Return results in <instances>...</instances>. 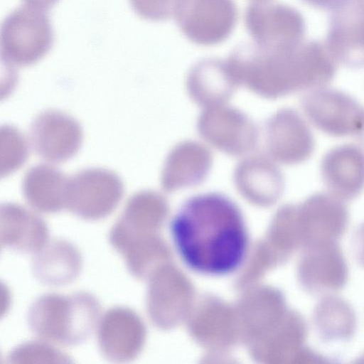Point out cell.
<instances>
[{
    "instance_id": "6da1fadb",
    "label": "cell",
    "mask_w": 364,
    "mask_h": 364,
    "mask_svg": "<svg viewBox=\"0 0 364 364\" xmlns=\"http://www.w3.org/2000/svg\"><path fill=\"white\" fill-rule=\"evenodd\" d=\"M171 233L183 262L198 273H231L246 256L248 239L242 213L233 202L218 193L188 200L173 218Z\"/></svg>"
},
{
    "instance_id": "7a4b0ae2",
    "label": "cell",
    "mask_w": 364,
    "mask_h": 364,
    "mask_svg": "<svg viewBox=\"0 0 364 364\" xmlns=\"http://www.w3.org/2000/svg\"><path fill=\"white\" fill-rule=\"evenodd\" d=\"M228 62L236 81L276 97L325 87L337 68L325 44L316 41L282 51L242 44L235 48Z\"/></svg>"
},
{
    "instance_id": "3957f363",
    "label": "cell",
    "mask_w": 364,
    "mask_h": 364,
    "mask_svg": "<svg viewBox=\"0 0 364 364\" xmlns=\"http://www.w3.org/2000/svg\"><path fill=\"white\" fill-rule=\"evenodd\" d=\"M54 33L44 11L28 6L15 9L1 27L2 59L18 66H28L42 59L51 49Z\"/></svg>"
},
{
    "instance_id": "277c9868",
    "label": "cell",
    "mask_w": 364,
    "mask_h": 364,
    "mask_svg": "<svg viewBox=\"0 0 364 364\" xmlns=\"http://www.w3.org/2000/svg\"><path fill=\"white\" fill-rule=\"evenodd\" d=\"M245 24L255 44L271 51L297 47L304 42L306 33L302 14L280 3L253 2L245 11Z\"/></svg>"
},
{
    "instance_id": "5b68a950",
    "label": "cell",
    "mask_w": 364,
    "mask_h": 364,
    "mask_svg": "<svg viewBox=\"0 0 364 364\" xmlns=\"http://www.w3.org/2000/svg\"><path fill=\"white\" fill-rule=\"evenodd\" d=\"M173 15L188 39L198 45L213 46L232 33L238 11L234 0H177Z\"/></svg>"
},
{
    "instance_id": "8992f818",
    "label": "cell",
    "mask_w": 364,
    "mask_h": 364,
    "mask_svg": "<svg viewBox=\"0 0 364 364\" xmlns=\"http://www.w3.org/2000/svg\"><path fill=\"white\" fill-rule=\"evenodd\" d=\"M46 307V306H45ZM99 305L90 296L77 294L67 299L60 297V306L41 308L36 304L32 314L33 329L43 337L64 343H78L89 335L99 314Z\"/></svg>"
},
{
    "instance_id": "52a82bcc",
    "label": "cell",
    "mask_w": 364,
    "mask_h": 364,
    "mask_svg": "<svg viewBox=\"0 0 364 364\" xmlns=\"http://www.w3.org/2000/svg\"><path fill=\"white\" fill-rule=\"evenodd\" d=\"M303 109L316 129L334 137L355 136L364 112L350 95L326 86L311 90L303 100Z\"/></svg>"
},
{
    "instance_id": "ba28073f",
    "label": "cell",
    "mask_w": 364,
    "mask_h": 364,
    "mask_svg": "<svg viewBox=\"0 0 364 364\" xmlns=\"http://www.w3.org/2000/svg\"><path fill=\"white\" fill-rule=\"evenodd\" d=\"M320 171L328 193L345 201L355 199L364 190V151L353 144H343L323 156Z\"/></svg>"
},
{
    "instance_id": "9c48e42d",
    "label": "cell",
    "mask_w": 364,
    "mask_h": 364,
    "mask_svg": "<svg viewBox=\"0 0 364 364\" xmlns=\"http://www.w3.org/2000/svg\"><path fill=\"white\" fill-rule=\"evenodd\" d=\"M324 43L338 64L363 66L364 11L352 2L333 11Z\"/></svg>"
},
{
    "instance_id": "30bf717a",
    "label": "cell",
    "mask_w": 364,
    "mask_h": 364,
    "mask_svg": "<svg viewBox=\"0 0 364 364\" xmlns=\"http://www.w3.org/2000/svg\"><path fill=\"white\" fill-rule=\"evenodd\" d=\"M310 244L338 242L348 225L349 214L344 201L329 193H318L302 205Z\"/></svg>"
},
{
    "instance_id": "8fae6325",
    "label": "cell",
    "mask_w": 364,
    "mask_h": 364,
    "mask_svg": "<svg viewBox=\"0 0 364 364\" xmlns=\"http://www.w3.org/2000/svg\"><path fill=\"white\" fill-rule=\"evenodd\" d=\"M307 256L308 284L314 293L329 294L345 286L348 267L338 242L310 244Z\"/></svg>"
},
{
    "instance_id": "7c38bea8",
    "label": "cell",
    "mask_w": 364,
    "mask_h": 364,
    "mask_svg": "<svg viewBox=\"0 0 364 364\" xmlns=\"http://www.w3.org/2000/svg\"><path fill=\"white\" fill-rule=\"evenodd\" d=\"M314 321L319 338L327 343L349 340L357 327L355 312L351 305L331 294L316 304Z\"/></svg>"
},
{
    "instance_id": "4fadbf2b",
    "label": "cell",
    "mask_w": 364,
    "mask_h": 364,
    "mask_svg": "<svg viewBox=\"0 0 364 364\" xmlns=\"http://www.w3.org/2000/svg\"><path fill=\"white\" fill-rule=\"evenodd\" d=\"M282 145L280 159L289 164L306 161L315 148V139L309 127L296 112L287 110L281 116Z\"/></svg>"
},
{
    "instance_id": "5bb4252c",
    "label": "cell",
    "mask_w": 364,
    "mask_h": 364,
    "mask_svg": "<svg viewBox=\"0 0 364 364\" xmlns=\"http://www.w3.org/2000/svg\"><path fill=\"white\" fill-rule=\"evenodd\" d=\"M135 13L141 18L161 21L173 15L177 0H129Z\"/></svg>"
},
{
    "instance_id": "9a60e30c",
    "label": "cell",
    "mask_w": 364,
    "mask_h": 364,
    "mask_svg": "<svg viewBox=\"0 0 364 364\" xmlns=\"http://www.w3.org/2000/svg\"><path fill=\"white\" fill-rule=\"evenodd\" d=\"M353 248L357 261L364 267V223L355 232L353 238Z\"/></svg>"
},
{
    "instance_id": "2e32d148",
    "label": "cell",
    "mask_w": 364,
    "mask_h": 364,
    "mask_svg": "<svg viewBox=\"0 0 364 364\" xmlns=\"http://www.w3.org/2000/svg\"><path fill=\"white\" fill-rule=\"evenodd\" d=\"M306 4L318 9L332 11L349 4L352 0H301Z\"/></svg>"
},
{
    "instance_id": "e0dca14e",
    "label": "cell",
    "mask_w": 364,
    "mask_h": 364,
    "mask_svg": "<svg viewBox=\"0 0 364 364\" xmlns=\"http://www.w3.org/2000/svg\"><path fill=\"white\" fill-rule=\"evenodd\" d=\"M26 6L39 9L47 10L51 8L59 0H23Z\"/></svg>"
},
{
    "instance_id": "ac0fdd59",
    "label": "cell",
    "mask_w": 364,
    "mask_h": 364,
    "mask_svg": "<svg viewBox=\"0 0 364 364\" xmlns=\"http://www.w3.org/2000/svg\"><path fill=\"white\" fill-rule=\"evenodd\" d=\"M355 137L364 146V112L360 127L355 135Z\"/></svg>"
},
{
    "instance_id": "d6986e66",
    "label": "cell",
    "mask_w": 364,
    "mask_h": 364,
    "mask_svg": "<svg viewBox=\"0 0 364 364\" xmlns=\"http://www.w3.org/2000/svg\"><path fill=\"white\" fill-rule=\"evenodd\" d=\"M351 2L363 11H364V0H352Z\"/></svg>"
},
{
    "instance_id": "ffe728a7",
    "label": "cell",
    "mask_w": 364,
    "mask_h": 364,
    "mask_svg": "<svg viewBox=\"0 0 364 364\" xmlns=\"http://www.w3.org/2000/svg\"><path fill=\"white\" fill-rule=\"evenodd\" d=\"M254 2H264V1H269V0H252Z\"/></svg>"
},
{
    "instance_id": "44dd1931",
    "label": "cell",
    "mask_w": 364,
    "mask_h": 364,
    "mask_svg": "<svg viewBox=\"0 0 364 364\" xmlns=\"http://www.w3.org/2000/svg\"><path fill=\"white\" fill-rule=\"evenodd\" d=\"M363 358H364V357Z\"/></svg>"
}]
</instances>
